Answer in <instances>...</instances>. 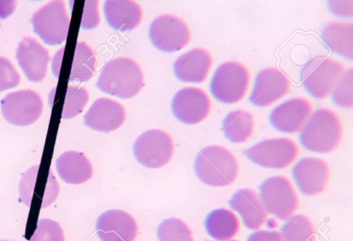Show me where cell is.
<instances>
[{"mask_svg": "<svg viewBox=\"0 0 353 241\" xmlns=\"http://www.w3.org/2000/svg\"><path fill=\"white\" fill-rule=\"evenodd\" d=\"M345 71L344 65L335 59L318 56L309 60L301 70V81L312 97H328Z\"/></svg>", "mask_w": 353, "mask_h": 241, "instance_id": "obj_4", "label": "cell"}, {"mask_svg": "<svg viewBox=\"0 0 353 241\" xmlns=\"http://www.w3.org/2000/svg\"><path fill=\"white\" fill-rule=\"evenodd\" d=\"M89 100L88 91L81 87L69 85L67 88L62 118L70 119L82 112Z\"/></svg>", "mask_w": 353, "mask_h": 241, "instance_id": "obj_29", "label": "cell"}, {"mask_svg": "<svg viewBox=\"0 0 353 241\" xmlns=\"http://www.w3.org/2000/svg\"><path fill=\"white\" fill-rule=\"evenodd\" d=\"M173 151L170 136L161 129L144 132L132 145V152L137 162L150 169L165 165L172 158Z\"/></svg>", "mask_w": 353, "mask_h": 241, "instance_id": "obj_10", "label": "cell"}, {"mask_svg": "<svg viewBox=\"0 0 353 241\" xmlns=\"http://www.w3.org/2000/svg\"><path fill=\"white\" fill-rule=\"evenodd\" d=\"M152 45L166 53L179 51L185 47L191 39L187 23L172 14H163L156 18L149 29Z\"/></svg>", "mask_w": 353, "mask_h": 241, "instance_id": "obj_11", "label": "cell"}, {"mask_svg": "<svg viewBox=\"0 0 353 241\" xmlns=\"http://www.w3.org/2000/svg\"><path fill=\"white\" fill-rule=\"evenodd\" d=\"M342 139L341 120L334 111L328 108L315 111L299 134V141L303 148L321 154L335 150Z\"/></svg>", "mask_w": 353, "mask_h": 241, "instance_id": "obj_1", "label": "cell"}, {"mask_svg": "<svg viewBox=\"0 0 353 241\" xmlns=\"http://www.w3.org/2000/svg\"><path fill=\"white\" fill-rule=\"evenodd\" d=\"M259 194L265 211L280 220L290 218L299 206L296 191L284 176H273L264 180L259 187Z\"/></svg>", "mask_w": 353, "mask_h": 241, "instance_id": "obj_7", "label": "cell"}, {"mask_svg": "<svg viewBox=\"0 0 353 241\" xmlns=\"http://www.w3.org/2000/svg\"><path fill=\"white\" fill-rule=\"evenodd\" d=\"M332 103L341 107L352 108L353 105V70L347 69L335 84L332 91Z\"/></svg>", "mask_w": 353, "mask_h": 241, "instance_id": "obj_30", "label": "cell"}, {"mask_svg": "<svg viewBox=\"0 0 353 241\" xmlns=\"http://www.w3.org/2000/svg\"><path fill=\"white\" fill-rule=\"evenodd\" d=\"M143 85L140 66L126 57L115 58L106 63L96 83L99 91L122 99L134 97Z\"/></svg>", "mask_w": 353, "mask_h": 241, "instance_id": "obj_2", "label": "cell"}, {"mask_svg": "<svg viewBox=\"0 0 353 241\" xmlns=\"http://www.w3.org/2000/svg\"><path fill=\"white\" fill-rule=\"evenodd\" d=\"M29 241H65V237L59 222L50 218H42L37 222Z\"/></svg>", "mask_w": 353, "mask_h": 241, "instance_id": "obj_31", "label": "cell"}, {"mask_svg": "<svg viewBox=\"0 0 353 241\" xmlns=\"http://www.w3.org/2000/svg\"><path fill=\"white\" fill-rule=\"evenodd\" d=\"M16 59L29 81L40 83L46 77L50 56L36 39L23 37L17 48Z\"/></svg>", "mask_w": 353, "mask_h": 241, "instance_id": "obj_17", "label": "cell"}, {"mask_svg": "<svg viewBox=\"0 0 353 241\" xmlns=\"http://www.w3.org/2000/svg\"><path fill=\"white\" fill-rule=\"evenodd\" d=\"M193 167L200 181L213 187H225L232 183L239 169L234 154L219 145L202 149L194 158Z\"/></svg>", "mask_w": 353, "mask_h": 241, "instance_id": "obj_3", "label": "cell"}, {"mask_svg": "<svg viewBox=\"0 0 353 241\" xmlns=\"http://www.w3.org/2000/svg\"><path fill=\"white\" fill-rule=\"evenodd\" d=\"M104 17L108 25L121 32L135 29L141 23L142 10L132 0H108L103 6Z\"/></svg>", "mask_w": 353, "mask_h": 241, "instance_id": "obj_20", "label": "cell"}, {"mask_svg": "<svg viewBox=\"0 0 353 241\" xmlns=\"http://www.w3.org/2000/svg\"><path fill=\"white\" fill-rule=\"evenodd\" d=\"M320 36L323 44L329 50L347 59L352 60V22H330L322 28Z\"/></svg>", "mask_w": 353, "mask_h": 241, "instance_id": "obj_23", "label": "cell"}, {"mask_svg": "<svg viewBox=\"0 0 353 241\" xmlns=\"http://www.w3.org/2000/svg\"><path fill=\"white\" fill-rule=\"evenodd\" d=\"M96 57L92 48L84 42L76 45L69 81L81 83L90 80L95 72Z\"/></svg>", "mask_w": 353, "mask_h": 241, "instance_id": "obj_26", "label": "cell"}, {"mask_svg": "<svg viewBox=\"0 0 353 241\" xmlns=\"http://www.w3.org/2000/svg\"><path fill=\"white\" fill-rule=\"evenodd\" d=\"M205 241H210V240H205ZM225 241H238V240H225Z\"/></svg>", "mask_w": 353, "mask_h": 241, "instance_id": "obj_39", "label": "cell"}, {"mask_svg": "<svg viewBox=\"0 0 353 241\" xmlns=\"http://www.w3.org/2000/svg\"><path fill=\"white\" fill-rule=\"evenodd\" d=\"M250 81V73L245 65L237 61H229L216 70L209 89L215 100L232 104L240 101L245 96Z\"/></svg>", "mask_w": 353, "mask_h": 241, "instance_id": "obj_5", "label": "cell"}, {"mask_svg": "<svg viewBox=\"0 0 353 241\" xmlns=\"http://www.w3.org/2000/svg\"><path fill=\"white\" fill-rule=\"evenodd\" d=\"M156 233L159 241H193L188 226L176 218L162 220L157 227Z\"/></svg>", "mask_w": 353, "mask_h": 241, "instance_id": "obj_28", "label": "cell"}, {"mask_svg": "<svg viewBox=\"0 0 353 241\" xmlns=\"http://www.w3.org/2000/svg\"><path fill=\"white\" fill-rule=\"evenodd\" d=\"M243 153L250 161L259 166L283 169L297 158L299 148L294 140L279 138L262 140Z\"/></svg>", "mask_w": 353, "mask_h": 241, "instance_id": "obj_9", "label": "cell"}, {"mask_svg": "<svg viewBox=\"0 0 353 241\" xmlns=\"http://www.w3.org/2000/svg\"><path fill=\"white\" fill-rule=\"evenodd\" d=\"M228 205L239 213L243 225L251 230L260 228L268 216L256 193L250 189L237 190L229 200Z\"/></svg>", "mask_w": 353, "mask_h": 241, "instance_id": "obj_21", "label": "cell"}, {"mask_svg": "<svg viewBox=\"0 0 353 241\" xmlns=\"http://www.w3.org/2000/svg\"><path fill=\"white\" fill-rule=\"evenodd\" d=\"M203 225L210 237L221 241L234 237L239 230V222L236 215L225 209H214L208 213Z\"/></svg>", "mask_w": 353, "mask_h": 241, "instance_id": "obj_24", "label": "cell"}, {"mask_svg": "<svg viewBox=\"0 0 353 241\" xmlns=\"http://www.w3.org/2000/svg\"><path fill=\"white\" fill-rule=\"evenodd\" d=\"M64 51V48H62L61 50H59L57 54L54 56L52 67V72L54 75H56V71L57 72V74L59 75V70L61 66V59L63 56V52Z\"/></svg>", "mask_w": 353, "mask_h": 241, "instance_id": "obj_37", "label": "cell"}, {"mask_svg": "<svg viewBox=\"0 0 353 241\" xmlns=\"http://www.w3.org/2000/svg\"><path fill=\"white\" fill-rule=\"evenodd\" d=\"M283 241H315L316 230L312 221L303 215L290 217L280 228Z\"/></svg>", "mask_w": 353, "mask_h": 241, "instance_id": "obj_27", "label": "cell"}, {"mask_svg": "<svg viewBox=\"0 0 353 241\" xmlns=\"http://www.w3.org/2000/svg\"><path fill=\"white\" fill-rule=\"evenodd\" d=\"M246 241H283L281 234L274 231L260 230L252 233Z\"/></svg>", "mask_w": 353, "mask_h": 241, "instance_id": "obj_35", "label": "cell"}, {"mask_svg": "<svg viewBox=\"0 0 353 241\" xmlns=\"http://www.w3.org/2000/svg\"><path fill=\"white\" fill-rule=\"evenodd\" d=\"M20 76L10 61L0 56V92L17 87Z\"/></svg>", "mask_w": 353, "mask_h": 241, "instance_id": "obj_32", "label": "cell"}, {"mask_svg": "<svg viewBox=\"0 0 353 241\" xmlns=\"http://www.w3.org/2000/svg\"><path fill=\"white\" fill-rule=\"evenodd\" d=\"M211 101L199 88L185 87L178 91L171 102V111L177 120L188 125L201 122L208 115Z\"/></svg>", "mask_w": 353, "mask_h": 241, "instance_id": "obj_12", "label": "cell"}, {"mask_svg": "<svg viewBox=\"0 0 353 241\" xmlns=\"http://www.w3.org/2000/svg\"><path fill=\"white\" fill-rule=\"evenodd\" d=\"M99 1L87 0L85 1L81 28L84 30H92L98 26L100 22L99 14Z\"/></svg>", "mask_w": 353, "mask_h": 241, "instance_id": "obj_33", "label": "cell"}, {"mask_svg": "<svg viewBox=\"0 0 353 241\" xmlns=\"http://www.w3.org/2000/svg\"><path fill=\"white\" fill-rule=\"evenodd\" d=\"M353 1H329L327 7L332 14L336 17H352L353 12Z\"/></svg>", "mask_w": 353, "mask_h": 241, "instance_id": "obj_34", "label": "cell"}, {"mask_svg": "<svg viewBox=\"0 0 353 241\" xmlns=\"http://www.w3.org/2000/svg\"><path fill=\"white\" fill-rule=\"evenodd\" d=\"M312 103L303 97L291 98L274 107L268 116L270 125L283 133L301 130L312 112Z\"/></svg>", "mask_w": 353, "mask_h": 241, "instance_id": "obj_15", "label": "cell"}, {"mask_svg": "<svg viewBox=\"0 0 353 241\" xmlns=\"http://www.w3.org/2000/svg\"><path fill=\"white\" fill-rule=\"evenodd\" d=\"M291 176L303 194L314 196L325 191L330 178V168L323 159L303 158L292 167Z\"/></svg>", "mask_w": 353, "mask_h": 241, "instance_id": "obj_13", "label": "cell"}, {"mask_svg": "<svg viewBox=\"0 0 353 241\" xmlns=\"http://www.w3.org/2000/svg\"><path fill=\"white\" fill-rule=\"evenodd\" d=\"M224 136L234 143L245 142L254 131V119L249 112L237 109L228 113L221 122Z\"/></svg>", "mask_w": 353, "mask_h": 241, "instance_id": "obj_25", "label": "cell"}, {"mask_svg": "<svg viewBox=\"0 0 353 241\" xmlns=\"http://www.w3.org/2000/svg\"><path fill=\"white\" fill-rule=\"evenodd\" d=\"M0 103L5 120L17 127L34 123L41 117L43 109L41 97L32 90L10 92L3 97Z\"/></svg>", "mask_w": 353, "mask_h": 241, "instance_id": "obj_8", "label": "cell"}, {"mask_svg": "<svg viewBox=\"0 0 353 241\" xmlns=\"http://www.w3.org/2000/svg\"><path fill=\"white\" fill-rule=\"evenodd\" d=\"M124 107L116 101L99 98L94 101L83 116L89 128L108 134L120 127L125 119Z\"/></svg>", "mask_w": 353, "mask_h": 241, "instance_id": "obj_18", "label": "cell"}, {"mask_svg": "<svg viewBox=\"0 0 353 241\" xmlns=\"http://www.w3.org/2000/svg\"><path fill=\"white\" fill-rule=\"evenodd\" d=\"M55 166L61 179L68 184H81L92 176V164L83 153L77 151L61 154L57 159Z\"/></svg>", "mask_w": 353, "mask_h": 241, "instance_id": "obj_22", "label": "cell"}, {"mask_svg": "<svg viewBox=\"0 0 353 241\" xmlns=\"http://www.w3.org/2000/svg\"><path fill=\"white\" fill-rule=\"evenodd\" d=\"M290 88V81L282 72L266 68L256 74L248 100L253 105L267 107L285 96Z\"/></svg>", "mask_w": 353, "mask_h": 241, "instance_id": "obj_14", "label": "cell"}, {"mask_svg": "<svg viewBox=\"0 0 353 241\" xmlns=\"http://www.w3.org/2000/svg\"><path fill=\"white\" fill-rule=\"evenodd\" d=\"M95 229L101 241H134L138 225L126 211L110 209L99 216Z\"/></svg>", "mask_w": 353, "mask_h": 241, "instance_id": "obj_16", "label": "cell"}, {"mask_svg": "<svg viewBox=\"0 0 353 241\" xmlns=\"http://www.w3.org/2000/svg\"><path fill=\"white\" fill-rule=\"evenodd\" d=\"M0 241H14V240H6V239H0Z\"/></svg>", "mask_w": 353, "mask_h": 241, "instance_id": "obj_38", "label": "cell"}, {"mask_svg": "<svg viewBox=\"0 0 353 241\" xmlns=\"http://www.w3.org/2000/svg\"><path fill=\"white\" fill-rule=\"evenodd\" d=\"M212 65L210 52L203 48H194L176 60L173 72L181 82L201 83L207 78Z\"/></svg>", "mask_w": 353, "mask_h": 241, "instance_id": "obj_19", "label": "cell"}, {"mask_svg": "<svg viewBox=\"0 0 353 241\" xmlns=\"http://www.w3.org/2000/svg\"><path fill=\"white\" fill-rule=\"evenodd\" d=\"M17 5L15 0H0V29L1 28V19H6L14 11Z\"/></svg>", "mask_w": 353, "mask_h": 241, "instance_id": "obj_36", "label": "cell"}, {"mask_svg": "<svg viewBox=\"0 0 353 241\" xmlns=\"http://www.w3.org/2000/svg\"><path fill=\"white\" fill-rule=\"evenodd\" d=\"M34 32L48 45L64 42L68 36L70 18L65 2L51 1L37 10L31 18Z\"/></svg>", "mask_w": 353, "mask_h": 241, "instance_id": "obj_6", "label": "cell"}]
</instances>
